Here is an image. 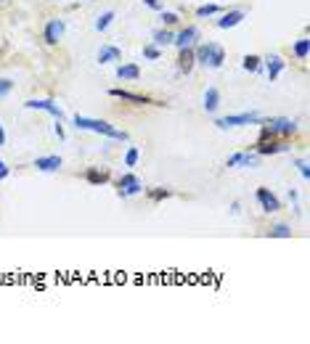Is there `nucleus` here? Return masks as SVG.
I'll use <instances>...</instances> for the list:
<instances>
[{"instance_id":"nucleus-1","label":"nucleus","mask_w":310,"mask_h":344,"mask_svg":"<svg viewBox=\"0 0 310 344\" xmlns=\"http://www.w3.org/2000/svg\"><path fill=\"white\" fill-rule=\"evenodd\" d=\"M72 125L77 127V130H88V133L106 135V138H111V141H127V133H125V130H117L114 125L103 122V119H93V117L74 114V117H72Z\"/></svg>"},{"instance_id":"nucleus-7","label":"nucleus","mask_w":310,"mask_h":344,"mask_svg":"<svg viewBox=\"0 0 310 344\" xmlns=\"http://www.w3.org/2000/svg\"><path fill=\"white\" fill-rule=\"evenodd\" d=\"M255 199H257V204H260L262 212H278V209H281V201H278L268 188H257V191H255Z\"/></svg>"},{"instance_id":"nucleus-29","label":"nucleus","mask_w":310,"mask_h":344,"mask_svg":"<svg viewBox=\"0 0 310 344\" xmlns=\"http://www.w3.org/2000/svg\"><path fill=\"white\" fill-rule=\"evenodd\" d=\"M140 159V151H138V146H130L127 151H125V167H135Z\"/></svg>"},{"instance_id":"nucleus-20","label":"nucleus","mask_w":310,"mask_h":344,"mask_svg":"<svg viewBox=\"0 0 310 344\" xmlns=\"http://www.w3.org/2000/svg\"><path fill=\"white\" fill-rule=\"evenodd\" d=\"M85 180L90 185H103V183L109 180V172L106 170H98V167H88V170H85Z\"/></svg>"},{"instance_id":"nucleus-11","label":"nucleus","mask_w":310,"mask_h":344,"mask_svg":"<svg viewBox=\"0 0 310 344\" xmlns=\"http://www.w3.org/2000/svg\"><path fill=\"white\" fill-rule=\"evenodd\" d=\"M284 67H286V64H284V59H281V56H268V59H265V74H268V82H273V80H278V74L281 72H284Z\"/></svg>"},{"instance_id":"nucleus-3","label":"nucleus","mask_w":310,"mask_h":344,"mask_svg":"<svg viewBox=\"0 0 310 344\" xmlns=\"http://www.w3.org/2000/svg\"><path fill=\"white\" fill-rule=\"evenodd\" d=\"M220 130H228V127H244V125H262V117L257 111H244V114H228V117H220L218 122Z\"/></svg>"},{"instance_id":"nucleus-10","label":"nucleus","mask_w":310,"mask_h":344,"mask_svg":"<svg viewBox=\"0 0 310 344\" xmlns=\"http://www.w3.org/2000/svg\"><path fill=\"white\" fill-rule=\"evenodd\" d=\"M196 37H199V30H196V27H186V30H183L181 35H175L173 45H175L178 51H181V48H194Z\"/></svg>"},{"instance_id":"nucleus-4","label":"nucleus","mask_w":310,"mask_h":344,"mask_svg":"<svg viewBox=\"0 0 310 344\" xmlns=\"http://www.w3.org/2000/svg\"><path fill=\"white\" fill-rule=\"evenodd\" d=\"M143 191V183H140L138 175L133 172H125V175H119L117 178V193L122 199H127V196H135V193Z\"/></svg>"},{"instance_id":"nucleus-23","label":"nucleus","mask_w":310,"mask_h":344,"mask_svg":"<svg viewBox=\"0 0 310 344\" xmlns=\"http://www.w3.org/2000/svg\"><path fill=\"white\" fill-rule=\"evenodd\" d=\"M111 22H114V11L98 14V16H96V30H98V32H106L109 27H111Z\"/></svg>"},{"instance_id":"nucleus-36","label":"nucleus","mask_w":310,"mask_h":344,"mask_svg":"<svg viewBox=\"0 0 310 344\" xmlns=\"http://www.w3.org/2000/svg\"><path fill=\"white\" fill-rule=\"evenodd\" d=\"M146 8H151V11H162V0H143Z\"/></svg>"},{"instance_id":"nucleus-2","label":"nucleus","mask_w":310,"mask_h":344,"mask_svg":"<svg viewBox=\"0 0 310 344\" xmlns=\"http://www.w3.org/2000/svg\"><path fill=\"white\" fill-rule=\"evenodd\" d=\"M297 133L294 119L276 117V119H262V133L260 138H292Z\"/></svg>"},{"instance_id":"nucleus-38","label":"nucleus","mask_w":310,"mask_h":344,"mask_svg":"<svg viewBox=\"0 0 310 344\" xmlns=\"http://www.w3.org/2000/svg\"><path fill=\"white\" fill-rule=\"evenodd\" d=\"M0 3H3V0H0Z\"/></svg>"},{"instance_id":"nucleus-28","label":"nucleus","mask_w":310,"mask_h":344,"mask_svg":"<svg viewBox=\"0 0 310 344\" xmlns=\"http://www.w3.org/2000/svg\"><path fill=\"white\" fill-rule=\"evenodd\" d=\"M215 14H220V6H215V3H204L196 8V16L199 19H207V16H215Z\"/></svg>"},{"instance_id":"nucleus-25","label":"nucleus","mask_w":310,"mask_h":344,"mask_svg":"<svg viewBox=\"0 0 310 344\" xmlns=\"http://www.w3.org/2000/svg\"><path fill=\"white\" fill-rule=\"evenodd\" d=\"M292 53L297 56L299 61H305V59H307V53H310V40H307V37H302V40H297V43H294Z\"/></svg>"},{"instance_id":"nucleus-15","label":"nucleus","mask_w":310,"mask_h":344,"mask_svg":"<svg viewBox=\"0 0 310 344\" xmlns=\"http://www.w3.org/2000/svg\"><path fill=\"white\" fill-rule=\"evenodd\" d=\"M194 64H196L194 48H181V56H178V72H181V74H189V72L194 69Z\"/></svg>"},{"instance_id":"nucleus-30","label":"nucleus","mask_w":310,"mask_h":344,"mask_svg":"<svg viewBox=\"0 0 310 344\" xmlns=\"http://www.w3.org/2000/svg\"><path fill=\"white\" fill-rule=\"evenodd\" d=\"M159 19H162L165 27H175L178 22H181V16H178L175 11H162V14H159Z\"/></svg>"},{"instance_id":"nucleus-13","label":"nucleus","mask_w":310,"mask_h":344,"mask_svg":"<svg viewBox=\"0 0 310 344\" xmlns=\"http://www.w3.org/2000/svg\"><path fill=\"white\" fill-rule=\"evenodd\" d=\"M225 167H257V156L249 154V151H239V154L228 156Z\"/></svg>"},{"instance_id":"nucleus-16","label":"nucleus","mask_w":310,"mask_h":344,"mask_svg":"<svg viewBox=\"0 0 310 344\" xmlns=\"http://www.w3.org/2000/svg\"><path fill=\"white\" fill-rule=\"evenodd\" d=\"M220 106V90L218 88H207L204 90V111L207 114H215Z\"/></svg>"},{"instance_id":"nucleus-19","label":"nucleus","mask_w":310,"mask_h":344,"mask_svg":"<svg viewBox=\"0 0 310 344\" xmlns=\"http://www.w3.org/2000/svg\"><path fill=\"white\" fill-rule=\"evenodd\" d=\"M215 45H218V43H202V45H196V48H194V59H196V64H204V67H207V61H210V56H212V51H215Z\"/></svg>"},{"instance_id":"nucleus-35","label":"nucleus","mask_w":310,"mask_h":344,"mask_svg":"<svg viewBox=\"0 0 310 344\" xmlns=\"http://www.w3.org/2000/svg\"><path fill=\"white\" fill-rule=\"evenodd\" d=\"M8 175H11V167H8L3 159H0V183H3V180L8 178Z\"/></svg>"},{"instance_id":"nucleus-31","label":"nucleus","mask_w":310,"mask_h":344,"mask_svg":"<svg viewBox=\"0 0 310 344\" xmlns=\"http://www.w3.org/2000/svg\"><path fill=\"white\" fill-rule=\"evenodd\" d=\"M159 56H162V51H159L157 45H146L143 48V59H148V61H157Z\"/></svg>"},{"instance_id":"nucleus-5","label":"nucleus","mask_w":310,"mask_h":344,"mask_svg":"<svg viewBox=\"0 0 310 344\" xmlns=\"http://www.w3.org/2000/svg\"><path fill=\"white\" fill-rule=\"evenodd\" d=\"M24 109H37V111H45V114H51L53 119H59V122H64V111L61 106L56 104V101H48V98H30L24 104Z\"/></svg>"},{"instance_id":"nucleus-17","label":"nucleus","mask_w":310,"mask_h":344,"mask_svg":"<svg viewBox=\"0 0 310 344\" xmlns=\"http://www.w3.org/2000/svg\"><path fill=\"white\" fill-rule=\"evenodd\" d=\"M122 59V51L117 48V45H101L98 51V64H114Z\"/></svg>"},{"instance_id":"nucleus-18","label":"nucleus","mask_w":310,"mask_h":344,"mask_svg":"<svg viewBox=\"0 0 310 344\" xmlns=\"http://www.w3.org/2000/svg\"><path fill=\"white\" fill-rule=\"evenodd\" d=\"M117 77L135 82L140 77V67H138V64H119V67H117Z\"/></svg>"},{"instance_id":"nucleus-14","label":"nucleus","mask_w":310,"mask_h":344,"mask_svg":"<svg viewBox=\"0 0 310 344\" xmlns=\"http://www.w3.org/2000/svg\"><path fill=\"white\" fill-rule=\"evenodd\" d=\"M244 16H247V14H244L241 8H233V11L223 14V19H218V27H220V30H233L236 24L244 22Z\"/></svg>"},{"instance_id":"nucleus-24","label":"nucleus","mask_w":310,"mask_h":344,"mask_svg":"<svg viewBox=\"0 0 310 344\" xmlns=\"http://www.w3.org/2000/svg\"><path fill=\"white\" fill-rule=\"evenodd\" d=\"M223 61H225V51L220 48V45H215V51L210 56V61H207V67H210V69H220Z\"/></svg>"},{"instance_id":"nucleus-32","label":"nucleus","mask_w":310,"mask_h":344,"mask_svg":"<svg viewBox=\"0 0 310 344\" xmlns=\"http://www.w3.org/2000/svg\"><path fill=\"white\" fill-rule=\"evenodd\" d=\"M294 167L299 170V175H302L305 180H310V167H307V162H305V159H297V162H294Z\"/></svg>"},{"instance_id":"nucleus-22","label":"nucleus","mask_w":310,"mask_h":344,"mask_svg":"<svg viewBox=\"0 0 310 344\" xmlns=\"http://www.w3.org/2000/svg\"><path fill=\"white\" fill-rule=\"evenodd\" d=\"M260 67H262V59H260V56H244V59H241V69L244 72H260Z\"/></svg>"},{"instance_id":"nucleus-9","label":"nucleus","mask_w":310,"mask_h":344,"mask_svg":"<svg viewBox=\"0 0 310 344\" xmlns=\"http://www.w3.org/2000/svg\"><path fill=\"white\" fill-rule=\"evenodd\" d=\"M114 98L119 101H127V104H133V106H143V104H151V98H146V96H138V93H130V90H122V88H111L109 90Z\"/></svg>"},{"instance_id":"nucleus-12","label":"nucleus","mask_w":310,"mask_h":344,"mask_svg":"<svg viewBox=\"0 0 310 344\" xmlns=\"http://www.w3.org/2000/svg\"><path fill=\"white\" fill-rule=\"evenodd\" d=\"M35 167H37L40 172H59V170H61V156H56V154H51V156H37Z\"/></svg>"},{"instance_id":"nucleus-37","label":"nucleus","mask_w":310,"mask_h":344,"mask_svg":"<svg viewBox=\"0 0 310 344\" xmlns=\"http://www.w3.org/2000/svg\"><path fill=\"white\" fill-rule=\"evenodd\" d=\"M0 146H6V130H3V125H0Z\"/></svg>"},{"instance_id":"nucleus-26","label":"nucleus","mask_w":310,"mask_h":344,"mask_svg":"<svg viewBox=\"0 0 310 344\" xmlns=\"http://www.w3.org/2000/svg\"><path fill=\"white\" fill-rule=\"evenodd\" d=\"M143 191H146V196L151 199V201H162V199H170L173 196L170 188H143Z\"/></svg>"},{"instance_id":"nucleus-34","label":"nucleus","mask_w":310,"mask_h":344,"mask_svg":"<svg viewBox=\"0 0 310 344\" xmlns=\"http://www.w3.org/2000/svg\"><path fill=\"white\" fill-rule=\"evenodd\" d=\"M53 133H56V138H59V141H64V138H67V133H64V125L59 122V119H56V125H53Z\"/></svg>"},{"instance_id":"nucleus-8","label":"nucleus","mask_w":310,"mask_h":344,"mask_svg":"<svg viewBox=\"0 0 310 344\" xmlns=\"http://www.w3.org/2000/svg\"><path fill=\"white\" fill-rule=\"evenodd\" d=\"M257 148V154L260 156H273V154H281V151H286V143H281L276 141V138H260V143L255 146Z\"/></svg>"},{"instance_id":"nucleus-6","label":"nucleus","mask_w":310,"mask_h":344,"mask_svg":"<svg viewBox=\"0 0 310 344\" xmlns=\"http://www.w3.org/2000/svg\"><path fill=\"white\" fill-rule=\"evenodd\" d=\"M64 32H67V24H64V19H48V24H45L43 30V37L48 45H56L64 37Z\"/></svg>"},{"instance_id":"nucleus-21","label":"nucleus","mask_w":310,"mask_h":344,"mask_svg":"<svg viewBox=\"0 0 310 344\" xmlns=\"http://www.w3.org/2000/svg\"><path fill=\"white\" fill-rule=\"evenodd\" d=\"M154 45L157 48H167V45H173V40H175V35L170 32V30H154Z\"/></svg>"},{"instance_id":"nucleus-27","label":"nucleus","mask_w":310,"mask_h":344,"mask_svg":"<svg viewBox=\"0 0 310 344\" xmlns=\"http://www.w3.org/2000/svg\"><path fill=\"white\" fill-rule=\"evenodd\" d=\"M270 238H292V228L286 222H278V225L270 228Z\"/></svg>"},{"instance_id":"nucleus-33","label":"nucleus","mask_w":310,"mask_h":344,"mask_svg":"<svg viewBox=\"0 0 310 344\" xmlns=\"http://www.w3.org/2000/svg\"><path fill=\"white\" fill-rule=\"evenodd\" d=\"M11 90H14V82L11 80H0V98H6Z\"/></svg>"}]
</instances>
